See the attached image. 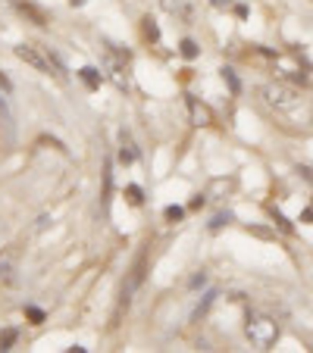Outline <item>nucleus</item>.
Returning <instances> with one entry per match:
<instances>
[{
    "instance_id": "obj_26",
    "label": "nucleus",
    "mask_w": 313,
    "mask_h": 353,
    "mask_svg": "<svg viewBox=\"0 0 313 353\" xmlns=\"http://www.w3.org/2000/svg\"><path fill=\"white\" fill-rule=\"evenodd\" d=\"M204 281H207V275H204V272H200V275H194V279H191V288H200V285H204Z\"/></svg>"
},
{
    "instance_id": "obj_15",
    "label": "nucleus",
    "mask_w": 313,
    "mask_h": 353,
    "mask_svg": "<svg viewBox=\"0 0 313 353\" xmlns=\"http://www.w3.org/2000/svg\"><path fill=\"white\" fill-rule=\"evenodd\" d=\"M16 344V328H3L0 332V350H13Z\"/></svg>"
},
{
    "instance_id": "obj_19",
    "label": "nucleus",
    "mask_w": 313,
    "mask_h": 353,
    "mask_svg": "<svg viewBox=\"0 0 313 353\" xmlns=\"http://www.w3.org/2000/svg\"><path fill=\"white\" fill-rule=\"evenodd\" d=\"M0 116H3V122H13V110H10V103H7L3 94H0Z\"/></svg>"
},
{
    "instance_id": "obj_7",
    "label": "nucleus",
    "mask_w": 313,
    "mask_h": 353,
    "mask_svg": "<svg viewBox=\"0 0 313 353\" xmlns=\"http://www.w3.org/2000/svg\"><path fill=\"white\" fill-rule=\"evenodd\" d=\"M138 160V147H135V141H132V134L126 132V128H122L120 132V163H135Z\"/></svg>"
},
{
    "instance_id": "obj_24",
    "label": "nucleus",
    "mask_w": 313,
    "mask_h": 353,
    "mask_svg": "<svg viewBox=\"0 0 313 353\" xmlns=\"http://www.w3.org/2000/svg\"><path fill=\"white\" fill-rule=\"evenodd\" d=\"M301 222H304V225H313V207H307L304 213H301Z\"/></svg>"
},
{
    "instance_id": "obj_3",
    "label": "nucleus",
    "mask_w": 313,
    "mask_h": 353,
    "mask_svg": "<svg viewBox=\"0 0 313 353\" xmlns=\"http://www.w3.org/2000/svg\"><path fill=\"white\" fill-rule=\"evenodd\" d=\"M100 66H104V79H110L120 91H129V72H126V63L120 60V57H113L107 50L104 54V60H100Z\"/></svg>"
},
{
    "instance_id": "obj_21",
    "label": "nucleus",
    "mask_w": 313,
    "mask_h": 353,
    "mask_svg": "<svg viewBox=\"0 0 313 353\" xmlns=\"http://www.w3.org/2000/svg\"><path fill=\"white\" fill-rule=\"evenodd\" d=\"M50 222H54V219H50V216H38V222H35V234H41L47 225H50Z\"/></svg>"
},
{
    "instance_id": "obj_8",
    "label": "nucleus",
    "mask_w": 313,
    "mask_h": 353,
    "mask_svg": "<svg viewBox=\"0 0 313 353\" xmlns=\"http://www.w3.org/2000/svg\"><path fill=\"white\" fill-rule=\"evenodd\" d=\"M10 3H13V7L19 10L22 16H28V19L35 22V26H47V16L41 13L38 7H32V3H28V0H10Z\"/></svg>"
},
{
    "instance_id": "obj_25",
    "label": "nucleus",
    "mask_w": 313,
    "mask_h": 353,
    "mask_svg": "<svg viewBox=\"0 0 313 353\" xmlns=\"http://www.w3.org/2000/svg\"><path fill=\"white\" fill-rule=\"evenodd\" d=\"M0 88H3V91H13V85H10V79L3 72H0Z\"/></svg>"
},
{
    "instance_id": "obj_29",
    "label": "nucleus",
    "mask_w": 313,
    "mask_h": 353,
    "mask_svg": "<svg viewBox=\"0 0 313 353\" xmlns=\"http://www.w3.org/2000/svg\"><path fill=\"white\" fill-rule=\"evenodd\" d=\"M69 3H73V7H82V3H85V0H69Z\"/></svg>"
},
{
    "instance_id": "obj_16",
    "label": "nucleus",
    "mask_w": 313,
    "mask_h": 353,
    "mask_svg": "<svg viewBox=\"0 0 313 353\" xmlns=\"http://www.w3.org/2000/svg\"><path fill=\"white\" fill-rule=\"evenodd\" d=\"M126 200L132 203V207H141V200H144V197H141V188L138 185H129L126 188Z\"/></svg>"
},
{
    "instance_id": "obj_6",
    "label": "nucleus",
    "mask_w": 313,
    "mask_h": 353,
    "mask_svg": "<svg viewBox=\"0 0 313 353\" xmlns=\"http://www.w3.org/2000/svg\"><path fill=\"white\" fill-rule=\"evenodd\" d=\"M19 263V247H3L0 250V279H10Z\"/></svg>"
},
{
    "instance_id": "obj_10",
    "label": "nucleus",
    "mask_w": 313,
    "mask_h": 353,
    "mask_svg": "<svg viewBox=\"0 0 313 353\" xmlns=\"http://www.w3.org/2000/svg\"><path fill=\"white\" fill-rule=\"evenodd\" d=\"M141 32H144V38H147V41H153V44L160 41V26H157V22H153L151 16H144V19H141Z\"/></svg>"
},
{
    "instance_id": "obj_13",
    "label": "nucleus",
    "mask_w": 313,
    "mask_h": 353,
    "mask_svg": "<svg viewBox=\"0 0 313 353\" xmlns=\"http://www.w3.org/2000/svg\"><path fill=\"white\" fill-rule=\"evenodd\" d=\"M179 54H182V57H185V60H194V57H198V54H200V47H198V44H194V41H191V38H185V41H182V44H179Z\"/></svg>"
},
{
    "instance_id": "obj_11",
    "label": "nucleus",
    "mask_w": 313,
    "mask_h": 353,
    "mask_svg": "<svg viewBox=\"0 0 313 353\" xmlns=\"http://www.w3.org/2000/svg\"><path fill=\"white\" fill-rule=\"evenodd\" d=\"M269 216H273V222L279 225V232H285V234H294V225L282 216V210H276V207H269Z\"/></svg>"
},
{
    "instance_id": "obj_9",
    "label": "nucleus",
    "mask_w": 313,
    "mask_h": 353,
    "mask_svg": "<svg viewBox=\"0 0 313 353\" xmlns=\"http://www.w3.org/2000/svg\"><path fill=\"white\" fill-rule=\"evenodd\" d=\"M79 79L85 81L88 91H97L100 81H104V72H100V69H94V66H85V69H79Z\"/></svg>"
},
{
    "instance_id": "obj_1",
    "label": "nucleus",
    "mask_w": 313,
    "mask_h": 353,
    "mask_svg": "<svg viewBox=\"0 0 313 353\" xmlns=\"http://www.w3.org/2000/svg\"><path fill=\"white\" fill-rule=\"evenodd\" d=\"M245 334H247V341H251L254 347L269 350V347L279 341V322H276L273 316H267V313H247Z\"/></svg>"
},
{
    "instance_id": "obj_22",
    "label": "nucleus",
    "mask_w": 313,
    "mask_h": 353,
    "mask_svg": "<svg viewBox=\"0 0 313 353\" xmlns=\"http://www.w3.org/2000/svg\"><path fill=\"white\" fill-rule=\"evenodd\" d=\"M204 203H207V194H194V200L188 203V207H191V210H200Z\"/></svg>"
},
{
    "instance_id": "obj_23",
    "label": "nucleus",
    "mask_w": 313,
    "mask_h": 353,
    "mask_svg": "<svg viewBox=\"0 0 313 353\" xmlns=\"http://www.w3.org/2000/svg\"><path fill=\"white\" fill-rule=\"evenodd\" d=\"M229 219H232V216H229V213H226V216H216V219L210 222V228H214V232H216V228H222V225H226Z\"/></svg>"
},
{
    "instance_id": "obj_27",
    "label": "nucleus",
    "mask_w": 313,
    "mask_h": 353,
    "mask_svg": "<svg viewBox=\"0 0 313 353\" xmlns=\"http://www.w3.org/2000/svg\"><path fill=\"white\" fill-rule=\"evenodd\" d=\"M301 175H304V179L313 185V169H310V166H301Z\"/></svg>"
},
{
    "instance_id": "obj_4",
    "label": "nucleus",
    "mask_w": 313,
    "mask_h": 353,
    "mask_svg": "<svg viewBox=\"0 0 313 353\" xmlns=\"http://www.w3.org/2000/svg\"><path fill=\"white\" fill-rule=\"evenodd\" d=\"M13 54L19 57L26 66H32L35 72H44V75H54V69H50V63H47V57H44V50H38V47H32V44H19V47H13Z\"/></svg>"
},
{
    "instance_id": "obj_28",
    "label": "nucleus",
    "mask_w": 313,
    "mask_h": 353,
    "mask_svg": "<svg viewBox=\"0 0 313 353\" xmlns=\"http://www.w3.org/2000/svg\"><path fill=\"white\" fill-rule=\"evenodd\" d=\"M210 3H214V7H220V10H222V7H229V3H232V0H210Z\"/></svg>"
},
{
    "instance_id": "obj_5",
    "label": "nucleus",
    "mask_w": 313,
    "mask_h": 353,
    "mask_svg": "<svg viewBox=\"0 0 313 353\" xmlns=\"http://www.w3.org/2000/svg\"><path fill=\"white\" fill-rule=\"evenodd\" d=\"M185 110H188V122L198 128L210 125L214 122V110L207 107V103H200L198 97H191V94H185Z\"/></svg>"
},
{
    "instance_id": "obj_18",
    "label": "nucleus",
    "mask_w": 313,
    "mask_h": 353,
    "mask_svg": "<svg viewBox=\"0 0 313 353\" xmlns=\"http://www.w3.org/2000/svg\"><path fill=\"white\" fill-rule=\"evenodd\" d=\"M163 216H167L169 222H182V216H185V210H182V207H176V203H173V207H167V210H163Z\"/></svg>"
},
{
    "instance_id": "obj_20",
    "label": "nucleus",
    "mask_w": 313,
    "mask_h": 353,
    "mask_svg": "<svg viewBox=\"0 0 313 353\" xmlns=\"http://www.w3.org/2000/svg\"><path fill=\"white\" fill-rule=\"evenodd\" d=\"M26 316L35 322V325H38V322H44V310H38V307H26Z\"/></svg>"
},
{
    "instance_id": "obj_2",
    "label": "nucleus",
    "mask_w": 313,
    "mask_h": 353,
    "mask_svg": "<svg viewBox=\"0 0 313 353\" xmlns=\"http://www.w3.org/2000/svg\"><path fill=\"white\" fill-rule=\"evenodd\" d=\"M260 97L276 113H292V110L301 107V91L294 85H288V81H267L260 88Z\"/></svg>"
},
{
    "instance_id": "obj_17",
    "label": "nucleus",
    "mask_w": 313,
    "mask_h": 353,
    "mask_svg": "<svg viewBox=\"0 0 313 353\" xmlns=\"http://www.w3.org/2000/svg\"><path fill=\"white\" fill-rule=\"evenodd\" d=\"M222 79H226V85H229V91H232V94H238L241 91V85H238V79H235V72H232V69H222Z\"/></svg>"
},
{
    "instance_id": "obj_12",
    "label": "nucleus",
    "mask_w": 313,
    "mask_h": 353,
    "mask_svg": "<svg viewBox=\"0 0 313 353\" xmlns=\"http://www.w3.org/2000/svg\"><path fill=\"white\" fill-rule=\"evenodd\" d=\"M214 300H216V291L204 294V300H200V303H198V310H194V319H204V316H207V310L214 307Z\"/></svg>"
},
{
    "instance_id": "obj_14",
    "label": "nucleus",
    "mask_w": 313,
    "mask_h": 353,
    "mask_svg": "<svg viewBox=\"0 0 313 353\" xmlns=\"http://www.w3.org/2000/svg\"><path fill=\"white\" fill-rule=\"evenodd\" d=\"M229 188H232V179H214V181H210V191H207V197H216V194L229 191Z\"/></svg>"
}]
</instances>
